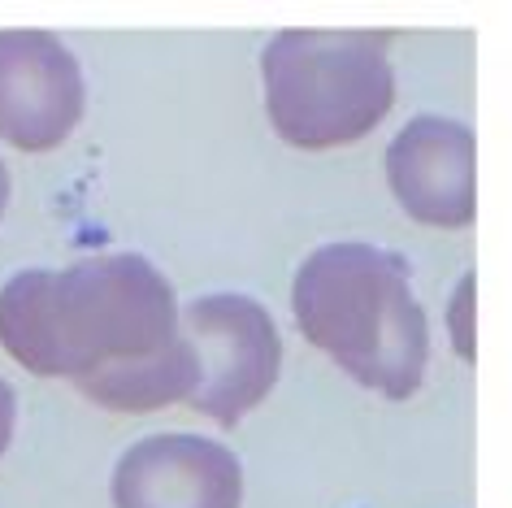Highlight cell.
Returning a JSON list of instances; mask_svg holds the SVG:
<instances>
[{
    "instance_id": "cell-8",
    "label": "cell",
    "mask_w": 512,
    "mask_h": 508,
    "mask_svg": "<svg viewBox=\"0 0 512 508\" xmlns=\"http://www.w3.org/2000/svg\"><path fill=\"white\" fill-rule=\"evenodd\" d=\"M447 335H452L456 357L473 365L478 361V274L465 270L447 296Z\"/></svg>"
},
{
    "instance_id": "cell-9",
    "label": "cell",
    "mask_w": 512,
    "mask_h": 508,
    "mask_svg": "<svg viewBox=\"0 0 512 508\" xmlns=\"http://www.w3.org/2000/svg\"><path fill=\"white\" fill-rule=\"evenodd\" d=\"M14 430H18V391L9 378H0V461L14 448Z\"/></svg>"
},
{
    "instance_id": "cell-7",
    "label": "cell",
    "mask_w": 512,
    "mask_h": 508,
    "mask_svg": "<svg viewBox=\"0 0 512 508\" xmlns=\"http://www.w3.org/2000/svg\"><path fill=\"white\" fill-rule=\"evenodd\" d=\"M113 508H243V461L196 430L144 435L113 461Z\"/></svg>"
},
{
    "instance_id": "cell-10",
    "label": "cell",
    "mask_w": 512,
    "mask_h": 508,
    "mask_svg": "<svg viewBox=\"0 0 512 508\" xmlns=\"http://www.w3.org/2000/svg\"><path fill=\"white\" fill-rule=\"evenodd\" d=\"M9 200H14V174H9L5 157H0V222H5V213H9Z\"/></svg>"
},
{
    "instance_id": "cell-4",
    "label": "cell",
    "mask_w": 512,
    "mask_h": 508,
    "mask_svg": "<svg viewBox=\"0 0 512 508\" xmlns=\"http://www.w3.org/2000/svg\"><path fill=\"white\" fill-rule=\"evenodd\" d=\"M178 326L200 357V383L187 404L213 426H239L283 378V335L256 296L204 291L178 304Z\"/></svg>"
},
{
    "instance_id": "cell-2",
    "label": "cell",
    "mask_w": 512,
    "mask_h": 508,
    "mask_svg": "<svg viewBox=\"0 0 512 508\" xmlns=\"http://www.w3.org/2000/svg\"><path fill=\"white\" fill-rule=\"evenodd\" d=\"M291 317L356 387L400 404L430 370V317L400 252L369 239L317 244L291 274Z\"/></svg>"
},
{
    "instance_id": "cell-3",
    "label": "cell",
    "mask_w": 512,
    "mask_h": 508,
    "mask_svg": "<svg viewBox=\"0 0 512 508\" xmlns=\"http://www.w3.org/2000/svg\"><path fill=\"white\" fill-rule=\"evenodd\" d=\"M261 105L300 152L361 144L395 109L391 31L291 27L261 48Z\"/></svg>"
},
{
    "instance_id": "cell-6",
    "label": "cell",
    "mask_w": 512,
    "mask_h": 508,
    "mask_svg": "<svg viewBox=\"0 0 512 508\" xmlns=\"http://www.w3.org/2000/svg\"><path fill=\"white\" fill-rule=\"evenodd\" d=\"M87 79L74 48L53 31H0V144L53 152L79 131Z\"/></svg>"
},
{
    "instance_id": "cell-1",
    "label": "cell",
    "mask_w": 512,
    "mask_h": 508,
    "mask_svg": "<svg viewBox=\"0 0 512 508\" xmlns=\"http://www.w3.org/2000/svg\"><path fill=\"white\" fill-rule=\"evenodd\" d=\"M0 348L35 378H66L105 413L187 404L200 383V357L178 326V291L144 252L9 274Z\"/></svg>"
},
{
    "instance_id": "cell-5",
    "label": "cell",
    "mask_w": 512,
    "mask_h": 508,
    "mask_svg": "<svg viewBox=\"0 0 512 508\" xmlns=\"http://www.w3.org/2000/svg\"><path fill=\"white\" fill-rule=\"evenodd\" d=\"M382 179L408 222L465 231L478 218V135L447 113H417L391 135Z\"/></svg>"
}]
</instances>
